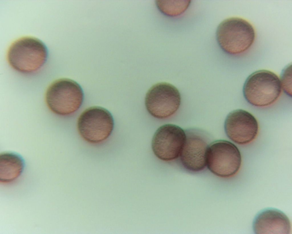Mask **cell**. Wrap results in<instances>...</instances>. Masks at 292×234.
<instances>
[{"label":"cell","mask_w":292,"mask_h":234,"mask_svg":"<svg viewBox=\"0 0 292 234\" xmlns=\"http://www.w3.org/2000/svg\"><path fill=\"white\" fill-rule=\"evenodd\" d=\"M112 115L107 109L94 106L83 111L79 116L77 128L81 137L91 144L100 143L111 134L114 127Z\"/></svg>","instance_id":"5b68a950"},{"label":"cell","mask_w":292,"mask_h":234,"mask_svg":"<svg viewBox=\"0 0 292 234\" xmlns=\"http://www.w3.org/2000/svg\"><path fill=\"white\" fill-rule=\"evenodd\" d=\"M256 234H289L291 222L287 215L278 209L268 207L256 215L252 223Z\"/></svg>","instance_id":"8fae6325"},{"label":"cell","mask_w":292,"mask_h":234,"mask_svg":"<svg viewBox=\"0 0 292 234\" xmlns=\"http://www.w3.org/2000/svg\"><path fill=\"white\" fill-rule=\"evenodd\" d=\"M280 81L284 91L289 96H292L291 65L286 66L281 73Z\"/></svg>","instance_id":"5bb4252c"},{"label":"cell","mask_w":292,"mask_h":234,"mask_svg":"<svg viewBox=\"0 0 292 234\" xmlns=\"http://www.w3.org/2000/svg\"><path fill=\"white\" fill-rule=\"evenodd\" d=\"M206 165L215 175L228 177L235 174L239 170L242 158L237 147L226 140H219L211 143L206 153Z\"/></svg>","instance_id":"8992f818"},{"label":"cell","mask_w":292,"mask_h":234,"mask_svg":"<svg viewBox=\"0 0 292 234\" xmlns=\"http://www.w3.org/2000/svg\"><path fill=\"white\" fill-rule=\"evenodd\" d=\"M181 97L178 89L173 85L161 82L152 86L147 92L145 104L149 113L159 119L168 117L178 110Z\"/></svg>","instance_id":"ba28073f"},{"label":"cell","mask_w":292,"mask_h":234,"mask_svg":"<svg viewBox=\"0 0 292 234\" xmlns=\"http://www.w3.org/2000/svg\"><path fill=\"white\" fill-rule=\"evenodd\" d=\"M24 166V160L18 153L11 152L1 153L0 182L7 183L15 180L21 175Z\"/></svg>","instance_id":"7c38bea8"},{"label":"cell","mask_w":292,"mask_h":234,"mask_svg":"<svg viewBox=\"0 0 292 234\" xmlns=\"http://www.w3.org/2000/svg\"><path fill=\"white\" fill-rule=\"evenodd\" d=\"M45 98L47 105L52 111L59 115L66 116L79 109L83 102L84 93L77 83L70 79L62 78L49 86Z\"/></svg>","instance_id":"277c9868"},{"label":"cell","mask_w":292,"mask_h":234,"mask_svg":"<svg viewBox=\"0 0 292 234\" xmlns=\"http://www.w3.org/2000/svg\"><path fill=\"white\" fill-rule=\"evenodd\" d=\"M48 51L45 44L36 38L24 37L16 40L10 46L7 59L10 66L23 73L35 72L45 63Z\"/></svg>","instance_id":"6da1fadb"},{"label":"cell","mask_w":292,"mask_h":234,"mask_svg":"<svg viewBox=\"0 0 292 234\" xmlns=\"http://www.w3.org/2000/svg\"><path fill=\"white\" fill-rule=\"evenodd\" d=\"M224 127L228 137L240 145L248 143L256 137L258 125L255 117L249 112L241 109L234 110L227 116Z\"/></svg>","instance_id":"30bf717a"},{"label":"cell","mask_w":292,"mask_h":234,"mask_svg":"<svg viewBox=\"0 0 292 234\" xmlns=\"http://www.w3.org/2000/svg\"><path fill=\"white\" fill-rule=\"evenodd\" d=\"M218 45L226 53L240 54L247 50L254 42L255 31L246 20L238 17L227 19L218 25L216 31Z\"/></svg>","instance_id":"7a4b0ae2"},{"label":"cell","mask_w":292,"mask_h":234,"mask_svg":"<svg viewBox=\"0 0 292 234\" xmlns=\"http://www.w3.org/2000/svg\"><path fill=\"white\" fill-rule=\"evenodd\" d=\"M190 1H156L157 7L165 15L171 17L177 16L184 12L188 8Z\"/></svg>","instance_id":"4fadbf2b"},{"label":"cell","mask_w":292,"mask_h":234,"mask_svg":"<svg viewBox=\"0 0 292 234\" xmlns=\"http://www.w3.org/2000/svg\"><path fill=\"white\" fill-rule=\"evenodd\" d=\"M280 79L273 72L265 70L255 71L244 83L243 92L246 100L258 107H265L275 102L281 92Z\"/></svg>","instance_id":"3957f363"},{"label":"cell","mask_w":292,"mask_h":234,"mask_svg":"<svg viewBox=\"0 0 292 234\" xmlns=\"http://www.w3.org/2000/svg\"><path fill=\"white\" fill-rule=\"evenodd\" d=\"M186 137L185 131L172 124L161 126L152 138L151 147L156 156L165 161H172L179 155Z\"/></svg>","instance_id":"9c48e42d"},{"label":"cell","mask_w":292,"mask_h":234,"mask_svg":"<svg viewBox=\"0 0 292 234\" xmlns=\"http://www.w3.org/2000/svg\"><path fill=\"white\" fill-rule=\"evenodd\" d=\"M186 137L179 157L181 165L186 170L197 172L206 166V153L211 143L210 135L195 128L185 131Z\"/></svg>","instance_id":"52a82bcc"}]
</instances>
